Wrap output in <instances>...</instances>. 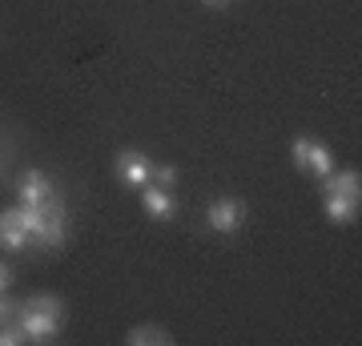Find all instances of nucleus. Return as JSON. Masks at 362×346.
<instances>
[{"instance_id":"obj_7","label":"nucleus","mask_w":362,"mask_h":346,"mask_svg":"<svg viewBox=\"0 0 362 346\" xmlns=\"http://www.w3.org/2000/svg\"><path fill=\"white\" fill-rule=\"evenodd\" d=\"M141 209L149 214L153 221H173L177 218V197H173V190H161V185H141Z\"/></svg>"},{"instance_id":"obj_15","label":"nucleus","mask_w":362,"mask_h":346,"mask_svg":"<svg viewBox=\"0 0 362 346\" xmlns=\"http://www.w3.org/2000/svg\"><path fill=\"white\" fill-rule=\"evenodd\" d=\"M16 314H21V302L8 298V294H0V326H4V322H16Z\"/></svg>"},{"instance_id":"obj_5","label":"nucleus","mask_w":362,"mask_h":346,"mask_svg":"<svg viewBox=\"0 0 362 346\" xmlns=\"http://www.w3.org/2000/svg\"><path fill=\"white\" fill-rule=\"evenodd\" d=\"M28 246H33V238H28V226L21 218V205L0 209V250L4 254H25Z\"/></svg>"},{"instance_id":"obj_4","label":"nucleus","mask_w":362,"mask_h":346,"mask_svg":"<svg viewBox=\"0 0 362 346\" xmlns=\"http://www.w3.org/2000/svg\"><path fill=\"white\" fill-rule=\"evenodd\" d=\"M113 178L125 185V190H141L153 181V157L141 154V149H117L113 157Z\"/></svg>"},{"instance_id":"obj_8","label":"nucleus","mask_w":362,"mask_h":346,"mask_svg":"<svg viewBox=\"0 0 362 346\" xmlns=\"http://www.w3.org/2000/svg\"><path fill=\"white\" fill-rule=\"evenodd\" d=\"M362 173L358 169H330L322 178V193H342V197H358Z\"/></svg>"},{"instance_id":"obj_2","label":"nucleus","mask_w":362,"mask_h":346,"mask_svg":"<svg viewBox=\"0 0 362 346\" xmlns=\"http://www.w3.org/2000/svg\"><path fill=\"white\" fill-rule=\"evenodd\" d=\"M21 218H25L28 238H33L37 250H57V246H65V238H69V209H65V202H61L57 193H52L45 205H21Z\"/></svg>"},{"instance_id":"obj_3","label":"nucleus","mask_w":362,"mask_h":346,"mask_svg":"<svg viewBox=\"0 0 362 346\" xmlns=\"http://www.w3.org/2000/svg\"><path fill=\"white\" fill-rule=\"evenodd\" d=\"M206 226L214 233H238L242 226H246V202L242 197H233V193H221V197H214V202L206 205Z\"/></svg>"},{"instance_id":"obj_1","label":"nucleus","mask_w":362,"mask_h":346,"mask_svg":"<svg viewBox=\"0 0 362 346\" xmlns=\"http://www.w3.org/2000/svg\"><path fill=\"white\" fill-rule=\"evenodd\" d=\"M21 330H25L28 342H57L61 338V326H65V302L57 294H33L28 302H21Z\"/></svg>"},{"instance_id":"obj_17","label":"nucleus","mask_w":362,"mask_h":346,"mask_svg":"<svg viewBox=\"0 0 362 346\" xmlns=\"http://www.w3.org/2000/svg\"><path fill=\"white\" fill-rule=\"evenodd\" d=\"M202 4H206V8H226L230 0H202Z\"/></svg>"},{"instance_id":"obj_9","label":"nucleus","mask_w":362,"mask_h":346,"mask_svg":"<svg viewBox=\"0 0 362 346\" xmlns=\"http://www.w3.org/2000/svg\"><path fill=\"white\" fill-rule=\"evenodd\" d=\"M322 205H326V218L334 221V226H350V221H358V197L326 193V197H322Z\"/></svg>"},{"instance_id":"obj_13","label":"nucleus","mask_w":362,"mask_h":346,"mask_svg":"<svg viewBox=\"0 0 362 346\" xmlns=\"http://www.w3.org/2000/svg\"><path fill=\"white\" fill-rule=\"evenodd\" d=\"M310 133H298L294 137V145H290V161H294V169H302L306 173V154H310Z\"/></svg>"},{"instance_id":"obj_11","label":"nucleus","mask_w":362,"mask_h":346,"mask_svg":"<svg viewBox=\"0 0 362 346\" xmlns=\"http://www.w3.org/2000/svg\"><path fill=\"white\" fill-rule=\"evenodd\" d=\"M330 169H334V154H330L322 142H310V154H306V173H314V178L322 181Z\"/></svg>"},{"instance_id":"obj_12","label":"nucleus","mask_w":362,"mask_h":346,"mask_svg":"<svg viewBox=\"0 0 362 346\" xmlns=\"http://www.w3.org/2000/svg\"><path fill=\"white\" fill-rule=\"evenodd\" d=\"M177 166L173 161H153V185H161V190H173L177 185Z\"/></svg>"},{"instance_id":"obj_6","label":"nucleus","mask_w":362,"mask_h":346,"mask_svg":"<svg viewBox=\"0 0 362 346\" xmlns=\"http://www.w3.org/2000/svg\"><path fill=\"white\" fill-rule=\"evenodd\" d=\"M52 181H49V173L45 169H25L21 178H16V202L21 205H45L52 197Z\"/></svg>"},{"instance_id":"obj_14","label":"nucleus","mask_w":362,"mask_h":346,"mask_svg":"<svg viewBox=\"0 0 362 346\" xmlns=\"http://www.w3.org/2000/svg\"><path fill=\"white\" fill-rule=\"evenodd\" d=\"M25 330H21V322H4L0 326V346H25Z\"/></svg>"},{"instance_id":"obj_10","label":"nucleus","mask_w":362,"mask_h":346,"mask_svg":"<svg viewBox=\"0 0 362 346\" xmlns=\"http://www.w3.org/2000/svg\"><path fill=\"white\" fill-rule=\"evenodd\" d=\"M125 342L129 346H169L173 334H169L161 322H141V326H133V330L125 334Z\"/></svg>"},{"instance_id":"obj_16","label":"nucleus","mask_w":362,"mask_h":346,"mask_svg":"<svg viewBox=\"0 0 362 346\" xmlns=\"http://www.w3.org/2000/svg\"><path fill=\"white\" fill-rule=\"evenodd\" d=\"M8 290H13V266L0 262V294H8Z\"/></svg>"}]
</instances>
